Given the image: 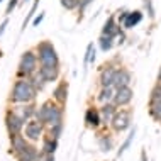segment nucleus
<instances>
[{"label":"nucleus","instance_id":"obj_26","mask_svg":"<svg viewBox=\"0 0 161 161\" xmlns=\"http://www.w3.org/2000/svg\"><path fill=\"white\" fill-rule=\"evenodd\" d=\"M134 136H136V127H130V132H129V136L125 137V141L120 144V147H119V151H117V156H122L125 151L129 149V146H130V142H132V139H134Z\"/></svg>","mask_w":161,"mask_h":161},{"label":"nucleus","instance_id":"obj_38","mask_svg":"<svg viewBox=\"0 0 161 161\" xmlns=\"http://www.w3.org/2000/svg\"><path fill=\"white\" fill-rule=\"evenodd\" d=\"M156 81H161V64H159V69H158V76H156Z\"/></svg>","mask_w":161,"mask_h":161},{"label":"nucleus","instance_id":"obj_9","mask_svg":"<svg viewBox=\"0 0 161 161\" xmlns=\"http://www.w3.org/2000/svg\"><path fill=\"white\" fill-rule=\"evenodd\" d=\"M44 132V124L39 122L37 119H31L25 124V137L31 141H39V137Z\"/></svg>","mask_w":161,"mask_h":161},{"label":"nucleus","instance_id":"obj_36","mask_svg":"<svg viewBox=\"0 0 161 161\" xmlns=\"http://www.w3.org/2000/svg\"><path fill=\"white\" fill-rule=\"evenodd\" d=\"M7 25H8V19H5L2 24H0V36H2L3 32H5V29H7Z\"/></svg>","mask_w":161,"mask_h":161},{"label":"nucleus","instance_id":"obj_15","mask_svg":"<svg viewBox=\"0 0 161 161\" xmlns=\"http://www.w3.org/2000/svg\"><path fill=\"white\" fill-rule=\"evenodd\" d=\"M27 137L20 136V134H12L10 136V153H14L15 156L19 153H22V151L27 147V141H25Z\"/></svg>","mask_w":161,"mask_h":161},{"label":"nucleus","instance_id":"obj_20","mask_svg":"<svg viewBox=\"0 0 161 161\" xmlns=\"http://www.w3.org/2000/svg\"><path fill=\"white\" fill-rule=\"evenodd\" d=\"M37 158H39V153L34 146H27L22 153L17 154V159L19 161H37Z\"/></svg>","mask_w":161,"mask_h":161},{"label":"nucleus","instance_id":"obj_37","mask_svg":"<svg viewBox=\"0 0 161 161\" xmlns=\"http://www.w3.org/2000/svg\"><path fill=\"white\" fill-rule=\"evenodd\" d=\"M141 161H147V158H146V151H141Z\"/></svg>","mask_w":161,"mask_h":161},{"label":"nucleus","instance_id":"obj_4","mask_svg":"<svg viewBox=\"0 0 161 161\" xmlns=\"http://www.w3.org/2000/svg\"><path fill=\"white\" fill-rule=\"evenodd\" d=\"M39 71V59L34 49L24 51L19 59V66H17V78H31L34 73Z\"/></svg>","mask_w":161,"mask_h":161},{"label":"nucleus","instance_id":"obj_13","mask_svg":"<svg viewBox=\"0 0 161 161\" xmlns=\"http://www.w3.org/2000/svg\"><path fill=\"white\" fill-rule=\"evenodd\" d=\"M98 110H100V117H102L103 125H107V124H110L112 119L115 117L119 107H117L114 102H108V103H102V107H100Z\"/></svg>","mask_w":161,"mask_h":161},{"label":"nucleus","instance_id":"obj_7","mask_svg":"<svg viewBox=\"0 0 161 161\" xmlns=\"http://www.w3.org/2000/svg\"><path fill=\"white\" fill-rule=\"evenodd\" d=\"M132 98H134V90L130 85H127V86L115 88V95H114V100H112V102H114L119 108H124L132 102Z\"/></svg>","mask_w":161,"mask_h":161},{"label":"nucleus","instance_id":"obj_35","mask_svg":"<svg viewBox=\"0 0 161 161\" xmlns=\"http://www.w3.org/2000/svg\"><path fill=\"white\" fill-rule=\"evenodd\" d=\"M117 39H119V41H117V44H124V42H125V31H122V32H120L119 34V36H117Z\"/></svg>","mask_w":161,"mask_h":161},{"label":"nucleus","instance_id":"obj_21","mask_svg":"<svg viewBox=\"0 0 161 161\" xmlns=\"http://www.w3.org/2000/svg\"><path fill=\"white\" fill-rule=\"evenodd\" d=\"M98 149L102 153H108V151L114 149V139H112V136H108V134L98 136Z\"/></svg>","mask_w":161,"mask_h":161},{"label":"nucleus","instance_id":"obj_27","mask_svg":"<svg viewBox=\"0 0 161 161\" xmlns=\"http://www.w3.org/2000/svg\"><path fill=\"white\" fill-rule=\"evenodd\" d=\"M31 81H32V85L36 86L37 92H41V90L44 88V85H46V80H44V78H42L41 75H39V71L34 73V75L31 76Z\"/></svg>","mask_w":161,"mask_h":161},{"label":"nucleus","instance_id":"obj_12","mask_svg":"<svg viewBox=\"0 0 161 161\" xmlns=\"http://www.w3.org/2000/svg\"><path fill=\"white\" fill-rule=\"evenodd\" d=\"M85 124L86 127L90 129H98L100 125H102V117H100V110L95 107H88L85 110Z\"/></svg>","mask_w":161,"mask_h":161},{"label":"nucleus","instance_id":"obj_33","mask_svg":"<svg viewBox=\"0 0 161 161\" xmlns=\"http://www.w3.org/2000/svg\"><path fill=\"white\" fill-rule=\"evenodd\" d=\"M20 3V0H8V3H7V8H5V15H10L12 12L15 10V7Z\"/></svg>","mask_w":161,"mask_h":161},{"label":"nucleus","instance_id":"obj_1","mask_svg":"<svg viewBox=\"0 0 161 161\" xmlns=\"http://www.w3.org/2000/svg\"><path fill=\"white\" fill-rule=\"evenodd\" d=\"M37 95L36 86L32 85L31 78H17L14 81V86H12L10 97H8V102L12 103H29L34 102Z\"/></svg>","mask_w":161,"mask_h":161},{"label":"nucleus","instance_id":"obj_32","mask_svg":"<svg viewBox=\"0 0 161 161\" xmlns=\"http://www.w3.org/2000/svg\"><path fill=\"white\" fill-rule=\"evenodd\" d=\"M92 3H93V0H80V5H78V14H80V15H78V19H81V17H83L85 10L92 5Z\"/></svg>","mask_w":161,"mask_h":161},{"label":"nucleus","instance_id":"obj_40","mask_svg":"<svg viewBox=\"0 0 161 161\" xmlns=\"http://www.w3.org/2000/svg\"><path fill=\"white\" fill-rule=\"evenodd\" d=\"M2 2H3V0H0V3H2Z\"/></svg>","mask_w":161,"mask_h":161},{"label":"nucleus","instance_id":"obj_2","mask_svg":"<svg viewBox=\"0 0 161 161\" xmlns=\"http://www.w3.org/2000/svg\"><path fill=\"white\" fill-rule=\"evenodd\" d=\"M36 119L44 125H47V127L63 122V105L54 102V100H47L37 108Z\"/></svg>","mask_w":161,"mask_h":161},{"label":"nucleus","instance_id":"obj_29","mask_svg":"<svg viewBox=\"0 0 161 161\" xmlns=\"http://www.w3.org/2000/svg\"><path fill=\"white\" fill-rule=\"evenodd\" d=\"M61 132H63V122L54 124V125H49V136H51V137L59 139V136H61Z\"/></svg>","mask_w":161,"mask_h":161},{"label":"nucleus","instance_id":"obj_10","mask_svg":"<svg viewBox=\"0 0 161 161\" xmlns=\"http://www.w3.org/2000/svg\"><path fill=\"white\" fill-rule=\"evenodd\" d=\"M132 81V73L129 68H125L120 64L115 71V78H114V88H120V86H127Z\"/></svg>","mask_w":161,"mask_h":161},{"label":"nucleus","instance_id":"obj_11","mask_svg":"<svg viewBox=\"0 0 161 161\" xmlns=\"http://www.w3.org/2000/svg\"><path fill=\"white\" fill-rule=\"evenodd\" d=\"M142 19H144V12L142 10H129L125 19H124V22H122V27L125 31H130V29H134L136 25L141 24Z\"/></svg>","mask_w":161,"mask_h":161},{"label":"nucleus","instance_id":"obj_16","mask_svg":"<svg viewBox=\"0 0 161 161\" xmlns=\"http://www.w3.org/2000/svg\"><path fill=\"white\" fill-rule=\"evenodd\" d=\"M66 98H68V81L61 80L53 90V100L63 105V103L66 102Z\"/></svg>","mask_w":161,"mask_h":161},{"label":"nucleus","instance_id":"obj_25","mask_svg":"<svg viewBox=\"0 0 161 161\" xmlns=\"http://www.w3.org/2000/svg\"><path fill=\"white\" fill-rule=\"evenodd\" d=\"M39 2L41 0H34V3H32V7H31V10H29V14L25 15V19H24V22H22V27H20V32H24L25 31V27H27L29 24L32 22V19H34V15H36V12H37V7H39Z\"/></svg>","mask_w":161,"mask_h":161},{"label":"nucleus","instance_id":"obj_3","mask_svg":"<svg viewBox=\"0 0 161 161\" xmlns=\"http://www.w3.org/2000/svg\"><path fill=\"white\" fill-rule=\"evenodd\" d=\"M39 59V66H59V56L51 41H41L34 47Z\"/></svg>","mask_w":161,"mask_h":161},{"label":"nucleus","instance_id":"obj_5","mask_svg":"<svg viewBox=\"0 0 161 161\" xmlns=\"http://www.w3.org/2000/svg\"><path fill=\"white\" fill-rule=\"evenodd\" d=\"M130 122H132V110L130 108H120V110H117L110 125L115 132H124V130L130 129Z\"/></svg>","mask_w":161,"mask_h":161},{"label":"nucleus","instance_id":"obj_6","mask_svg":"<svg viewBox=\"0 0 161 161\" xmlns=\"http://www.w3.org/2000/svg\"><path fill=\"white\" fill-rule=\"evenodd\" d=\"M24 124L25 120L17 114L15 110H7V115H5V125H7V130L8 134H20V130L24 129Z\"/></svg>","mask_w":161,"mask_h":161},{"label":"nucleus","instance_id":"obj_23","mask_svg":"<svg viewBox=\"0 0 161 161\" xmlns=\"http://www.w3.org/2000/svg\"><path fill=\"white\" fill-rule=\"evenodd\" d=\"M95 58H97V54H95V46H93V42H90V44L86 46V49H85L83 68H88L90 64H93L95 63Z\"/></svg>","mask_w":161,"mask_h":161},{"label":"nucleus","instance_id":"obj_19","mask_svg":"<svg viewBox=\"0 0 161 161\" xmlns=\"http://www.w3.org/2000/svg\"><path fill=\"white\" fill-rule=\"evenodd\" d=\"M98 47L100 51H103V53H108V51L114 49L115 46V37H110V36H105V34H100L98 37Z\"/></svg>","mask_w":161,"mask_h":161},{"label":"nucleus","instance_id":"obj_31","mask_svg":"<svg viewBox=\"0 0 161 161\" xmlns=\"http://www.w3.org/2000/svg\"><path fill=\"white\" fill-rule=\"evenodd\" d=\"M142 5H144V10H146V14L149 15V19H154L156 10L153 7V0H142Z\"/></svg>","mask_w":161,"mask_h":161},{"label":"nucleus","instance_id":"obj_18","mask_svg":"<svg viewBox=\"0 0 161 161\" xmlns=\"http://www.w3.org/2000/svg\"><path fill=\"white\" fill-rule=\"evenodd\" d=\"M114 95H115L114 86H100V90L97 93V100L100 103H108L114 100Z\"/></svg>","mask_w":161,"mask_h":161},{"label":"nucleus","instance_id":"obj_22","mask_svg":"<svg viewBox=\"0 0 161 161\" xmlns=\"http://www.w3.org/2000/svg\"><path fill=\"white\" fill-rule=\"evenodd\" d=\"M147 110H149V115L156 122H161V100H149Z\"/></svg>","mask_w":161,"mask_h":161},{"label":"nucleus","instance_id":"obj_39","mask_svg":"<svg viewBox=\"0 0 161 161\" xmlns=\"http://www.w3.org/2000/svg\"><path fill=\"white\" fill-rule=\"evenodd\" d=\"M27 2H31V0H20V3H27Z\"/></svg>","mask_w":161,"mask_h":161},{"label":"nucleus","instance_id":"obj_34","mask_svg":"<svg viewBox=\"0 0 161 161\" xmlns=\"http://www.w3.org/2000/svg\"><path fill=\"white\" fill-rule=\"evenodd\" d=\"M44 14H46V12H39V15H36V17L32 19V22H31V24L34 25V27H37V25L41 24L42 20H44Z\"/></svg>","mask_w":161,"mask_h":161},{"label":"nucleus","instance_id":"obj_8","mask_svg":"<svg viewBox=\"0 0 161 161\" xmlns=\"http://www.w3.org/2000/svg\"><path fill=\"white\" fill-rule=\"evenodd\" d=\"M122 31H125V29L117 22L115 15H110V17H107V20L103 22L102 32H100V34H105V36H110V37H117Z\"/></svg>","mask_w":161,"mask_h":161},{"label":"nucleus","instance_id":"obj_28","mask_svg":"<svg viewBox=\"0 0 161 161\" xmlns=\"http://www.w3.org/2000/svg\"><path fill=\"white\" fill-rule=\"evenodd\" d=\"M59 3H61L64 10H78L80 0H59Z\"/></svg>","mask_w":161,"mask_h":161},{"label":"nucleus","instance_id":"obj_17","mask_svg":"<svg viewBox=\"0 0 161 161\" xmlns=\"http://www.w3.org/2000/svg\"><path fill=\"white\" fill-rule=\"evenodd\" d=\"M36 112H37V107L34 102H29V103H22V107H20V110L17 112L25 122H29V120L32 119V117H36Z\"/></svg>","mask_w":161,"mask_h":161},{"label":"nucleus","instance_id":"obj_30","mask_svg":"<svg viewBox=\"0 0 161 161\" xmlns=\"http://www.w3.org/2000/svg\"><path fill=\"white\" fill-rule=\"evenodd\" d=\"M149 100H161V81H156L154 86L151 88Z\"/></svg>","mask_w":161,"mask_h":161},{"label":"nucleus","instance_id":"obj_14","mask_svg":"<svg viewBox=\"0 0 161 161\" xmlns=\"http://www.w3.org/2000/svg\"><path fill=\"white\" fill-rule=\"evenodd\" d=\"M61 68L59 66H39V75L46 80V83H53L59 78Z\"/></svg>","mask_w":161,"mask_h":161},{"label":"nucleus","instance_id":"obj_24","mask_svg":"<svg viewBox=\"0 0 161 161\" xmlns=\"http://www.w3.org/2000/svg\"><path fill=\"white\" fill-rule=\"evenodd\" d=\"M58 149V139L54 137H46L44 139V144H42V153L44 154H54V151Z\"/></svg>","mask_w":161,"mask_h":161}]
</instances>
